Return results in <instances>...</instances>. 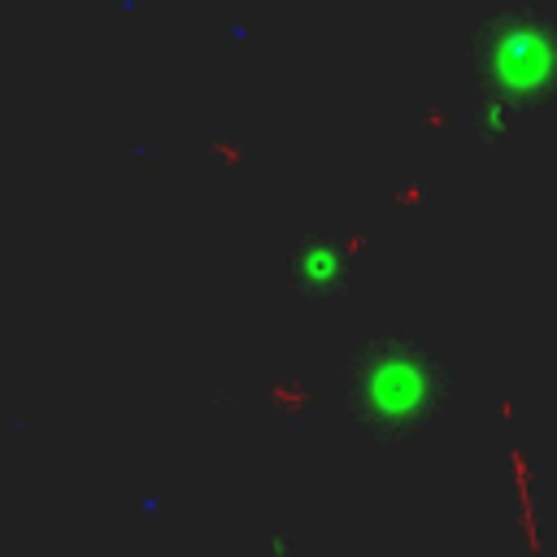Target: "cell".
Here are the masks:
<instances>
[{"instance_id": "1", "label": "cell", "mask_w": 557, "mask_h": 557, "mask_svg": "<svg viewBox=\"0 0 557 557\" xmlns=\"http://www.w3.org/2000/svg\"><path fill=\"white\" fill-rule=\"evenodd\" d=\"M457 400L448 361L413 335H366L344 366V405L370 444H405Z\"/></svg>"}, {"instance_id": "2", "label": "cell", "mask_w": 557, "mask_h": 557, "mask_svg": "<svg viewBox=\"0 0 557 557\" xmlns=\"http://www.w3.org/2000/svg\"><path fill=\"white\" fill-rule=\"evenodd\" d=\"M287 283H292V292L322 300V305L348 300L357 287V257L331 235L300 239L296 252L287 257Z\"/></svg>"}]
</instances>
